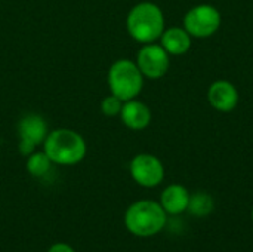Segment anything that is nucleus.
Listing matches in <instances>:
<instances>
[{
    "mask_svg": "<svg viewBox=\"0 0 253 252\" xmlns=\"http://www.w3.org/2000/svg\"><path fill=\"white\" fill-rule=\"evenodd\" d=\"M125 229L135 238L148 239L162 233L168 224V214L159 201L139 199L130 203L123 214Z\"/></svg>",
    "mask_w": 253,
    "mask_h": 252,
    "instance_id": "f257e3e1",
    "label": "nucleus"
},
{
    "mask_svg": "<svg viewBox=\"0 0 253 252\" xmlns=\"http://www.w3.org/2000/svg\"><path fill=\"white\" fill-rule=\"evenodd\" d=\"M43 151L58 166L79 165L87 154V144L83 135L70 128L49 131L43 141Z\"/></svg>",
    "mask_w": 253,
    "mask_h": 252,
    "instance_id": "f03ea898",
    "label": "nucleus"
},
{
    "mask_svg": "<svg viewBox=\"0 0 253 252\" xmlns=\"http://www.w3.org/2000/svg\"><path fill=\"white\" fill-rule=\"evenodd\" d=\"M165 28V13L154 1L136 3L126 16V30L129 36L141 45L157 42Z\"/></svg>",
    "mask_w": 253,
    "mask_h": 252,
    "instance_id": "7ed1b4c3",
    "label": "nucleus"
},
{
    "mask_svg": "<svg viewBox=\"0 0 253 252\" xmlns=\"http://www.w3.org/2000/svg\"><path fill=\"white\" fill-rule=\"evenodd\" d=\"M145 77L136 62L127 58L114 61L107 73V85L110 94L120 98L123 102L136 98L144 88Z\"/></svg>",
    "mask_w": 253,
    "mask_h": 252,
    "instance_id": "20e7f679",
    "label": "nucleus"
},
{
    "mask_svg": "<svg viewBox=\"0 0 253 252\" xmlns=\"http://www.w3.org/2000/svg\"><path fill=\"white\" fill-rule=\"evenodd\" d=\"M222 24V15L218 7L212 4H197L191 7L182 21V27L193 39H208L216 34Z\"/></svg>",
    "mask_w": 253,
    "mask_h": 252,
    "instance_id": "39448f33",
    "label": "nucleus"
},
{
    "mask_svg": "<svg viewBox=\"0 0 253 252\" xmlns=\"http://www.w3.org/2000/svg\"><path fill=\"white\" fill-rule=\"evenodd\" d=\"M129 174L132 180L144 189H156L165 180L163 162L151 153H139L132 157L129 163Z\"/></svg>",
    "mask_w": 253,
    "mask_h": 252,
    "instance_id": "423d86ee",
    "label": "nucleus"
},
{
    "mask_svg": "<svg viewBox=\"0 0 253 252\" xmlns=\"http://www.w3.org/2000/svg\"><path fill=\"white\" fill-rule=\"evenodd\" d=\"M49 134L47 122L43 116L37 113H28L22 116L18 122V151L21 156L27 157L36 151L37 146L43 144Z\"/></svg>",
    "mask_w": 253,
    "mask_h": 252,
    "instance_id": "0eeeda50",
    "label": "nucleus"
},
{
    "mask_svg": "<svg viewBox=\"0 0 253 252\" xmlns=\"http://www.w3.org/2000/svg\"><path fill=\"white\" fill-rule=\"evenodd\" d=\"M138 68L145 79H162L170 67V55L157 42L142 45L135 59Z\"/></svg>",
    "mask_w": 253,
    "mask_h": 252,
    "instance_id": "6e6552de",
    "label": "nucleus"
},
{
    "mask_svg": "<svg viewBox=\"0 0 253 252\" xmlns=\"http://www.w3.org/2000/svg\"><path fill=\"white\" fill-rule=\"evenodd\" d=\"M206 97L211 107L219 113H231L237 107L240 100L236 85L225 79H219L211 83Z\"/></svg>",
    "mask_w": 253,
    "mask_h": 252,
    "instance_id": "1a4fd4ad",
    "label": "nucleus"
},
{
    "mask_svg": "<svg viewBox=\"0 0 253 252\" xmlns=\"http://www.w3.org/2000/svg\"><path fill=\"white\" fill-rule=\"evenodd\" d=\"M190 190L179 184L173 183L166 186L159 198V203L163 208V211L168 214V217H179L187 212L188 203H190Z\"/></svg>",
    "mask_w": 253,
    "mask_h": 252,
    "instance_id": "9d476101",
    "label": "nucleus"
},
{
    "mask_svg": "<svg viewBox=\"0 0 253 252\" xmlns=\"http://www.w3.org/2000/svg\"><path fill=\"white\" fill-rule=\"evenodd\" d=\"M122 123L130 131H144L150 126L153 114L150 107L138 98L125 101L120 110Z\"/></svg>",
    "mask_w": 253,
    "mask_h": 252,
    "instance_id": "9b49d317",
    "label": "nucleus"
},
{
    "mask_svg": "<svg viewBox=\"0 0 253 252\" xmlns=\"http://www.w3.org/2000/svg\"><path fill=\"white\" fill-rule=\"evenodd\" d=\"M159 42L170 56H181L191 49L193 37L188 34V31L184 27L173 25L165 28Z\"/></svg>",
    "mask_w": 253,
    "mask_h": 252,
    "instance_id": "f8f14e48",
    "label": "nucleus"
},
{
    "mask_svg": "<svg viewBox=\"0 0 253 252\" xmlns=\"http://www.w3.org/2000/svg\"><path fill=\"white\" fill-rule=\"evenodd\" d=\"M215 211V199L208 192H196L190 195V203L187 212L196 218H203Z\"/></svg>",
    "mask_w": 253,
    "mask_h": 252,
    "instance_id": "ddd939ff",
    "label": "nucleus"
},
{
    "mask_svg": "<svg viewBox=\"0 0 253 252\" xmlns=\"http://www.w3.org/2000/svg\"><path fill=\"white\" fill-rule=\"evenodd\" d=\"M52 160L47 157V154L42 151H33L30 156H27L25 160V169L33 178H43L46 177L52 169Z\"/></svg>",
    "mask_w": 253,
    "mask_h": 252,
    "instance_id": "4468645a",
    "label": "nucleus"
},
{
    "mask_svg": "<svg viewBox=\"0 0 253 252\" xmlns=\"http://www.w3.org/2000/svg\"><path fill=\"white\" fill-rule=\"evenodd\" d=\"M122 105H123V101L120 98H117L116 95L110 94V95L102 98V101H101V111L107 117H116V116L120 114Z\"/></svg>",
    "mask_w": 253,
    "mask_h": 252,
    "instance_id": "2eb2a0df",
    "label": "nucleus"
},
{
    "mask_svg": "<svg viewBox=\"0 0 253 252\" xmlns=\"http://www.w3.org/2000/svg\"><path fill=\"white\" fill-rule=\"evenodd\" d=\"M46 252H76L74 247L67 242H55L52 244Z\"/></svg>",
    "mask_w": 253,
    "mask_h": 252,
    "instance_id": "dca6fc26",
    "label": "nucleus"
},
{
    "mask_svg": "<svg viewBox=\"0 0 253 252\" xmlns=\"http://www.w3.org/2000/svg\"><path fill=\"white\" fill-rule=\"evenodd\" d=\"M251 220H252V224H253V206H252V211H251Z\"/></svg>",
    "mask_w": 253,
    "mask_h": 252,
    "instance_id": "f3484780",
    "label": "nucleus"
}]
</instances>
